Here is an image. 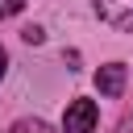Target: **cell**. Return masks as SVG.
Listing matches in <instances>:
<instances>
[{
  "mask_svg": "<svg viewBox=\"0 0 133 133\" xmlns=\"http://www.w3.org/2000/svg\"><path fill=\"white\" fill-rule=\"evenodd\" d=\"M96 121H100L96 100H71L66 112H62V133H91Z\"/></svg>",
  "mask_w": 133,
  "mask_h": 133,
  "instance_id": "6da1fadb",
  "label": "cell"
},
{
  "mask_svg": "<svg viewBox=\"0 0 133 133\" xmlns=\"http://www.w3.org/2000/svg\"><path fill=\"white\" fill-rule=\"evenodd\" d=\"M100 21L112 29H133V0H91Z\"/></svg>",
  "mask_w": 133,
  "mask_h": 133,
  "instance_id": "7a4b0ae2",
  "label": "cell"
},
{
  "mask_svg": "<svg viewBox=\"0 0 133 133\" xmlns=\"http://www.w3.org/2000/svg\"><path fill=\"white\" fill-rule=\"evenodd\" d=\"M4 71H8V54H4V46H0V79H4Z\"/></svg>",
  "mask_w": 133,
  "mask_h": 133,
  "instance_id": "52a82bcc",
  "label": "cell"
},
{
  "mask_svg": "<svg viewBox=\"0 0 133 133\" xmlns=\"http://www.w3.org/2000/svg\"><path fill=\"white\" fill-rule=\"evenodd\" d=\"M96 87H100V96H121V91H125V62L100 66V71H96Z\"/></svg>",
  "mask_w": 133,
  "mask_h": 133,
  "instance_id": "3957f363",
  "label": "cell"
},
{
  "mask_svg": "<svg viewBox=\"0 0 133 133\" xmlns=\"http://www.w3.org/2000/svg\"><path fill=\"white\" fill-rule=\"evenodd\" d=\"M21 37H25L29 46H37V42L46 37V29H42V25H25V29H21Z\"/></svg>",
  "mask_w": 133,
  "mask_h": 133,
  "instance_id": "5b68a950",
  "label": "cell"
},
{
  "mask_svg": "<svg viewBox=\"0 0 133 133\" xmlns=\"http://www.w3.org/2000/svg\"><path fill=\"white\" fill-rule=\"evenodd\" d=\"M21 8H25V0H0V21L4 17H17Z\"/></svg>",
  "mask_w": 133,
  "mask_h": 133,
  "instance_id": "8992f818",
  "label": "cell"
},
{
  "mask_svg": "<svg viewBox=\"0 0 133 133\" xmlns=\"http://www.w3.org/2000/svg\"><path fill=\"white\" fill-rule=\"evenodd\" d=\"M8 133H54V129H50L46 121H37V116H33V121H17Z\"/></svg>",
  "mask_w": 133,
  "mask_h": 133,
  "instance_id": "277c9868",
  "label": "cell"
}]
</instances>
